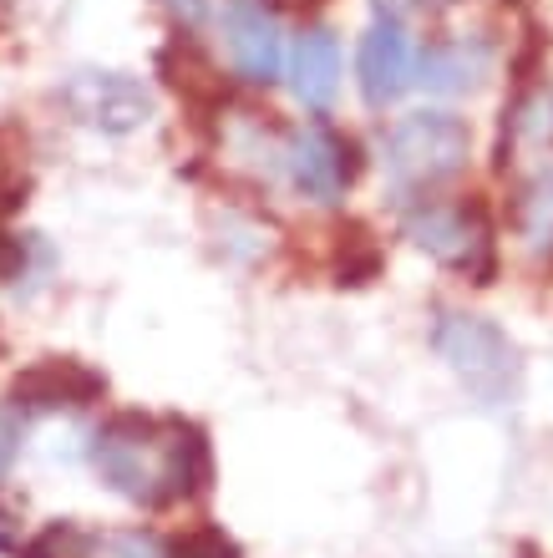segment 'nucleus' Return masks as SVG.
<instances>
[{
    "label": "nucleus",
    "instance_id": "f257e3e1",
    "mask_svg": "<svg viewBox=\"0 0 553 558\" xmlns=\"http://www.w3.org/2000/svg\"><path fill=\"white\" fill-rule=\"evenodd\" d=\"M92 468L117 498L137 508H173L214 483V452L199 422L117 412L92 437Z\"/></svg>",
    "mask_w": 553,
    "mask_h": 558
},
{
    "label": "nucleus",
    "instance_id": "f03ea898",
    "mask_svg": "<svg viewBox=\"0 0 553 558\" xmlns=\"http://www.w3.org/2000/svg\"><path fill=\"white\" fill-rule=\"evenodd\" d=\"M432 345L478 407L497 412V407L518 401L524 361H518V345L508 340L503 325H493L488 315H467V310H442L437 325H432Z\"/></svg>",
    "mask_w": 553,
    "mask_h": 558
},
{
    "label": "nucleus",
    "instance_id": "7ed1b4c3",
    "mask_svg": "<svg viewBox=\"0 0 553 558\" xmlns=\"http://www.w3.org/2000/svg\"><path fill=\"white\" fill-rule=\"evenodd\" d=\"M401 234L422 254H432L442 269H457L472 284H493L497 254H493V219L478 198L467 204H442V198H422L407 208Z\"/></svg>",
    "mask_w": 553,
    "mask_h": 558
},
{
    "label": "nucleus",
    "instance_id": "20e7f679",
    "mask_svg": "<svg viewBox=\"0 0 553 558\" xmlns=\"http://www.w3.org/2000/svg\"><path fill=\"white\" fill-rule=\"evenodd\" d=\"M472 153V128L457 112H411L386 133V173L396 193H426L457 178Z\"/></svg>",
    "mask_w": 553,
    "mask_h": 558
},
{
    "label": "nucleus",
    "instance_id": "39448f33",
    "mask_svg": "<svg viewBox=\"0 0 553 558\" xmlns=\"http://www.w3.org/2000/svg\"><path fill=\"white\" fill-rule=\"evenodd\" d=\"M57 102L72 112V122H82L92 133H107V137H128L137 128H147L153 107H158L147 82H137L128 72H97V66L67 76Z\"/></svg>",
    "mask_w": 553,
    "mask_h": 558
},
{
    "label": "nucleus",
    "instance_id": "423d86ee",
    "mask_svg": "<svg viewBox=\"0 0 553 558\" xmlns=\"http://www.w3.org/2000/svg\"><path fill=\"white\" fill-rule=\"evenodd\" d=\"M279 162H285V178L294 183V193H305L315 204H335L361 178V143L325 128V122H310V128H294L285 137Z\"/></svg>",
    "mask_w": 553,
    "mask_h": 558
},
{
    "label": "nucleus",
    "instance_id": "0eeeda50",
    "mask_svg": "<svg viewBox=\"0 0 553 558\" xmlns=\"http://www.w3.org/2000/svg\"><path fill=\"white\" fill-rule=\"evenodd\" d=\"M224 41H229L239 82L275 87L285 72V36H279V15L264 0H229L224 5Z\"/></svg>",
    "mask_w": 553,
    "mask_h": 558
},
{
    "label": "nucleus",
    "instance_id": "6e6552de",
    "mask_svg": "<svg viewBox=\"0 0 553 558\" xmlns=\"http://www.w3.org/2000/svg\"><path fill=\"white\" fill-rule=\"evenodd\" d=\"M107 397V376L72 355H46L36 366L15 371L11 407L15 412H61V407H97Z\"/></svg>",
    "mask_w": 553,
    "mask_h": 558
},
{
    "label": "nucleus",
    "instance_id": "1a4fd4ad",
    "mask_svg": "<svg viewBox=\"0 0 553 558\" xmlns=\"http://www.w3.org/2000/svg\"><path fill=\"white\" fill-rule=\"evenodd\" d=\"M356 72H361V97L371 107H392L407 97V87L417 82V51H411V36L396 15H381L361 36Z\"/></svg>",
    "mask_w": 553,
    "mask_h": 558
},
{
    "label": "nucleus",
    "instance_id": "9d476101",
    "mask_svg": "<svg viewBox=\"0 0 553 558\" xmlns=\"http://www.w3.org/2000/svg\"><path fill=\"white\" fill-rule=\"evenodd\" d=\"M493 66V46L482 36H437L426 41V51L417 57V82L437 97H457L472 92Z\"/></svg>",
    "mask_w": 553,
    "mask_h": 558
},
{
    "label": "nucleus",
    "instance_id": "9b49d317",
    "mask_svg": "<svg viewBox=\"0 0 553 558\" xmlns=\"http://www.w3.org/2000/svg\"><path fill=\"white\" fill-rule=\"evenodd\" d=\"M290 87L310 112H330L340 92V41L325 26H305L290 51Z\"/></svg>",
    "mask_w": 553,
    "mask_h": 558
},
{
    "label": "nucleus",
    "instance_id": "f8f14e48",
    "mask_svg": "<svg viewBox=\"0 0 553 558\" xmlns=\"http://www.w3.org/2000/svg\"><path fill=\"white\" fill-rule=\"evenodd\" d=\"M513 229H518L524 250L539 265L543 259L553 265V158L518 178V189H513Z\"/></svg>",
    "mask_w": 553,
    "mask_h": 558
},
{
    "label": "nucleus",
    "instance_id": "ddd939ff",
    "mask_svg": "<svg viewBox=\"0 0 553 558\" xmlns=\"http://www.w3.org/2000/svg\"><path fill=\"white\" fill-rule=\"evenodd\" d=\"M381 269H386V254H381V244L371 239V229H365V223H346V229H340V244H335V259H330L335 284L361 290Z\"/></svg>",
    "mask_w": 553,
    "mask_h": 558
},
{
    "label": "nucleus",
    "instance_id": "4468645a",
    "mask_svg": "<svg viewBox=\"0 0 553 558\" xmlns=\"http://www.w3.org/2000/svg\"><path fill=\"white\" fill-rule=\"evenodd\" d=\"M97 533H87L76 518H61V523H46L31 544H21L15 558H92L97 554Z\"/></svg>",
    "mask_w": 553,
    "mask_h": 558
},
{
    "label": "nucleus",
    "instance_id": "2eb2a0df",
    "mask_svg": "<svg viewBox=\"0 0 553 558\" xmlns=\"http://www.w3.org/2000/svg\"><path fill=\"white\" fill-rule=\"evenodd\" d=\"M158 558H244V554H239V544H233L224 529L204 523V529L183 533V538H168V544L158 548Z\"/></svg>",
    "mask_w": 553,
    "mask_h": 558
},
{
    "label": "nucleus",
    "instance_id": "dca6fc26",
    "mask_svg": "<svg viewBox=\"0 0 553 558\" xmlns=\"http://www.w3.org/2000/svg\"><path fill=\"white\" fill-rule=\"evenodd\" d=\"M21 447H26V412H15L11 401H0V483L11 477Z\"/></svg>",
    "mask_w": 553,
    "mask_h": 558
},
{
    "label": "nucleus",
    "instance_id": "f3484780",
    "mask_svg": "<svg viewBox=\"0 0 553 558\" xmlns=\"http://www.w3.org/2000/svg\"><path fill=\"white\" fill-rule=\"evenodd\" d=\"M26 275V239H15L11 229H0V284Z\"/></svg>",
    "mask_w": 553,
    "mask_h": 558
},
{
    "label": "nucleus",
    "instance_id": "a211bd4d",
    "mask_svg": "<svg viewBox=\"0 0 553 558\" xmlns=\"http://www.w3.org/2000/svg\"><path fill=\"white\" fill-rule=\"evenodd\" d=\"M163 11L173 15L178 26H204V15H208V0H163Z\"/></svg>",
    "mask_w": 553,
    "mask_h": 558
},
{
    "label": "nucleus",
    "instance_id": "6ab92c4d",
    "mask_svg": "<svg viewBox=\"0 0 553 558\" xmlns=\"http://www.w3.org/2000/svg\"><path fill=\"white\" fill-rule=\"evenodd\" d=\"M0 554H21V523L11 508H0Z\"/></svg>",
    "mask_w": 553,
    "mask_h": 558
}]
</instances>
